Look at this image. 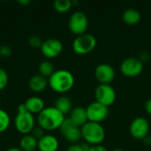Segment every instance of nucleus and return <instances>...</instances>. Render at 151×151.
<instances>
[{"label": "nucleus", "mask_w": 151, "mask_h": 151, "mask_svg": "<svg viewBox=\"0 0 151 151\" xmlns=\"http://www.w3.org/2000/svg\"><path fill=\"white\" fill-rule=\"evenodd\" d=\"M65 117L54 106L45 107L37 116L38 126L44 131H54L59 129Z\"/></svg>", "instance_id": "1"}, {"label": "nucleus", "mask_w": 151, "mask_h": 151, "mask_svg": "<svg viewBox=\"0 0 151 151\" xmlns=\"http://www.w3.org/2000/svg\"><path fill=\"white\" fill-rule=\"evenodd\" d=\"M75 83L73 74L65 69L56 70L52 75L48 79V85L50 88L59 94H64L70 91Z\"/></svg>", "instance_id": "2"}, {"label": "nucleus", "mask_w": 151, "mask_h": 151, "mask_svg": "<svg viewBox=\"0 0 151 151\" xmlns=\"http://www.w3.org/2000/svg\"><path fill=\"white\" fill-rule=\"evenodd\" d=\"M82 139L91 146L101 145L105 139V130L100 123L88 121L81 127Z\"/></svg>", "instance_id": "3"}, {"label": "nucleus", "mask_w": 151, "mask_h": 151, "mask_svg": "<svg viewBox=\"0 0 151 151\" xmlns=\"http://www.w3.org/2000/svg\"><path fill=\"white\" fill-rule=\"evenodd\" d=\"M35 121V117L25 107V105L19 104L18 106V112L14 119V126L16 130L23 135L31 134L34 129Z\"/></svg>", "instance_id": "4"}, {"label": "nucleus", "mask_w": 151, "mask_h": 151, "mask_svg": "<svg viewBox=\"0 0 151 151\" xmlns=\"http://www.w3.org/2000/svg\"><path fill=\"white\" fill-rule=\"evenodd\" d=\"M96 46V39L91 34H84L76 38L73 42V50L78 55H87L92 52Z\"/></svg>", "instance_id": "5"}, {"label": "nucleus", "mask_w": 151, "mask_h": 151, "mask_svg": "<svg viewBox=\"0 0 151 151\" xmlns=\"http://www.w3.org/2000/svg\"><path fill=\"white\" fill-rule=\"evenodd\" d=\"M68 26L73 35L77 36L84 35L88 27V18L83 12H74L69 18Z\"/></svg>", "instance_id": "6"}, {"label": "nucleus", "mask_w": 151, "mask_h": 151, "mask_svg": "<svg viewBox=\"0 0 151 151\" xmlns=\"http://www.w3.org/2000/svg\"><path fill=\"white\" fill-rule=\"evenodd\" d=\"M143 67L144 65L141 59L130 57L121 62L119 69L123 75L129 78H133L140 75L143 71Z\"/></svg>", "instance_id": "7"}, {"label": "nucleus", "mask_w": 151, "mask_h": 151, "mask_svg": "<svg viewBox=\"0 0 151 151\" xmlns=\"http://www.w3.org/2000/svg\"><path fill=\"white\" fill-rule=\"evenodd\" d=\"M116 91L110 84H100L96 88V101L109 107L116 101Z\"/></svg>", "instance_id": "8"}, {"label": "nucleus", "mask_w": 151, "mask_h": 151, "mask_svg": "<svg viewBox=\"0 0 151 151\" xmlns=\"http://www.w3.org/2000/svg\"><path fill=\"white\" fill-rule=\"evenodd\" d=\"M88 120L95 123H102L109 115V107L95 101L86 108Z\"/></svg>", "instance_id": "9"}, {"label": "nucleus", "mask_w": 151, "mask_h": 151, "mask_svg": "<svg viewBox=\"0 0 151 151\" xmlns=\"http://www.w3.org/2000/svg\"><path fill=\"white\" fill-rule=\"evenodd\" d=\"M150 123L147 119L143 117H137L130 124L129 132L132 137L136 140H143L148 136L150 132Z\"/></svg>", "instance_id": "10"}, {"label": "nucleus", "mask_w": 151, "mask_h": 151, "mask_svg": "<svg viewBox=\"0 0 151 151\" xmlns=\"http://www.w3.org/2000/svg\"><path fill=\"white\" fill-rule=\"evenodd\" d=\"M59 129L64 138L71 144L79 143L81 139H82L81 128L74 126L71 122L69 118H65Z\"/></svg>", "instance_id": "11"}, {"label": "nucleus", "mask_w": 151, "mask_h": 151, "mask_svg": "<svg viewBox=\"0 0 151 151\" xmlns=\"http://www.w3.org/2000/svg\"><path fill=\"white\" fill-rule=\"evenodd\" d=\"M42 54L47 58H55L63 51V43L56 38H50L42 42L40 48Z\"/></svg>", "instance_id": "12"}, {"label": "nucleus", "mask_w": 151, "mask_h": 151, "mask_svg": "<svg viewBox=\"0 0 151 151\" xmlns=\"http://www.w3.org/2000/svg\"><path fill=\"white\" fill-rule=\"evenodd\" d=\"M95 77L100 84H110L115 78V70L109 64H100L95 69Z\"/></svg>", "instance_id": "13"}, {"label": "nucleus", "mask_w": 151, "mask_h": 151, "mask_svg": "<svg viewBox=\"0 0 151 151\" xmlns=\"http://www.w3.org/2000/svg\"><path fill=\"white\" fill-rule=\"evenodd\" d=\"M59 148L58 140L51 134H45L38 140L37 150L39 151H58Z\"/></svg>", "instance_id": "14"}, {"label": "nucleus", "mask_w": 151, "mask_h": 151, "mask_svg": "<svg viewBox=\"0 0 151 151\" xmlns=\"http://www.w3.org/2000/svg\"><path fill=\"white\" fill-rule=\"evenodd\" d=\"M69 119L74 126L81 128L88 121L86 112V108H83L81 106H76L73 108V110L70 112Z\"/></svg>", "instance_id": "15"}, {"label": "nucleus", "mask_w": 151, "mask_h": 151, "mask_svg": "<svg viewBox=\"0 0 151 151\" xmlns=\"http://www.w3.org/2000/svg\"><path fill=\"white\" fill-rule=\"evenodd\" d=\"M23 104L25 105L26 109L33 115L39 114L45 108L44 101L39 96H31L27 98Z\"/></svg>", "instance_id": "16"}, {"label": "nucleus", "mask_w": 151, "mask_h": 151, "mask_svg": "<svg viewBox=\"0 0 151 151\" xmlns=\"http://www.w3.org/2000/svg\"><path fill=\"white\" fill-rule=\"evenodd\" d=\"M47 86H48V79L40 74L32 76L28 81L29 88L35 93L42 92L47 88Z\"/></svg>", "instance_id": "17"}, {"label": "nucleus", "mask_w": 151, "mask_h": 151, "mask_svg": "<svg viewBox=\"0 0 151 151\" xmlns=\"http://www.w3.org/2000/svg\"><path fill=\"white\" fill-rule=\"evenodd\" d=\"M38 140L32 134L23 135L19 141V149L23 151H35L37 149Z\"/></svg>", "instance_id": "18"}, {"label": "nucleus", "mask_w": 151, "mask_h": 151, "mask_svg": "<svg viewBox=\"0 0 151 151\" xmlns=\"http://www.w3.org/2000/svg\"><path fill=\"white\" fill-rule=\"evenodd\" d=\"M122 19L124 23L127 25H136L141 20V13L135 9H127L122 14Z\"/></svg>", "instance_id": "19"}, {"label": "nucleus", "mask_w": 151, "mask_h": 151, "mask_svg": "<svg viewBox=\"0 0 151 151\" xmlns=\"http://www.w3.org/2000/svg\"><path fill=\"white\" fill-rule=\"evenodd\" d=\"M54 107L56 109H58L64 115H66V114L70 113L71 111L73 110V103L69 97L63 96L58 97L56 100Z\"/></svg>", "instance_id": "20"}, {"label": "nucleus", "mask_w": 151, "mask_h": 151, "mask_svg": "<svg viewBox=\"0 0 151 151\" xmlns=\"http://www.w3.org/2000/svg\"><path fill=\"white\" fill-rule=\"evenodd\" d=\"M38 70H39V74L45 78H50L52 75V73L56 71L53 64L48 60L41 62L39 64Z\"/></svg>", "instance_id": "21"}, {"label": "nucleus", "mask_w": 151, "mask_h": 151, "mask_svg": "<svg viewBox=\"0 0 151 151\" xmlns=\"http://www.w3.org/2000/svg\"><path fill=\"white\" fill-rule=\"evenodd\" d=\"M72 6L73 2L71 0H56L53 4V7L58 12H66Z\"/></svg>", "instance_id": "22"}, {"label": "nucleus", "mask_w": 151, "mask_h": 151, "mask_svg": "<svg viewBox=\"0 0 151 151\" xmlns=\"http://www.w3.org/2000/svg\"><path fill=\"white\" fill-rule=\"evenodd\" d=\"M11 124V119L7 111L0 109V134L5 132Z\"/></svg>", "instance_id": "23"}, {"label": "nucleus", "mask_w": 151, "mask_h": 151, "mask_svg": "<svg viewBox=\"0 0 151 151\" xmlns=\"http://www.w3.org/2000/svg\"><path fill=\"white\" fill-rule=\"evenodd\" d=\"M90 146L88 143H76V144H71L66 151H88Z\"/></svg>", "instance_id": "24"}, {"label": "nucleus", "mask_w": 151, "mask_h": 151, "mask_svg": "<svg viewBox=\"0 0 151 151\" xmlns=\"http://www.w3.org/2000/svg\"><path fill=\"white\" fill-rule=\"evenodd\" d=\"M8 81H9V77L7 72L4 68L0 67V90H3L7 86Z\"/></svg>", "instance_id": "25"}, {"label": "nucleus", "mask_w": 151, "mask_h": 151, "mask_svg": "<svg viewBox=\"0 0 151 151\" xmlns=\"http://www.w3.org/2000/svg\"><path fill=\"white\" fill-rule=\"evenodd\" d=\"M28 43L32 48L37 49V48H41L42 44V41L41 40L40 37H38L37 35H33L29 38L28 40Z\"/></svg>", "instance_id": "26"}, {"label": "nucleus", "mask_w": 151, "mask_h": 151, "mask_svg": "<svg viewBox=\"0 0 151 151\" xmlns=\"http://www.w3.org/2000/svg\"><path fill=\"white\" fill-rule=\"evenodd\" d=\"M31 134L36 139V140H40L42 137H43L45 135V131L39 126L35 127L34 129L31 132Z\"/></svg>", "instance_id": "27"}, {"label": "nucleus", "mask_w": 151, "mask_h": 151, "mask_svg": "<svg viewBox=\"0 0 151 151\" xmlns=\"http://www.w3.org/2000/svg\"><path fill=\"white\" fill-rule=\"evenodd\" d=\"M12 54V50L9 46H2L0 48V56L3 58H9Z\"/></svg>", "instance_id": "28"}, {"label": "nucleus", "mask_w": 151, "mask_h": 151, "mask_svg": "<svg viewBox=\"0 0 151 151\" xmlns=\"http://www.w3.org/2000/svg\"><path fill=\"white\" fill-rule=\"evenodd\" d=\"M88 151H108V150L103 145H96V146H90Z\"/></svg>", "instance_id": "29"}, {"label": "nucleus", "mask_w": 151, "mask_h": 151, "mask_svg": "<svg viewBox=\"0 0 151 151\" xmlns=\"http://www.w3.org/2000/svg\"><path fill=\"white\" fill-rule=\"evenodd\" d=\"M145 110H146V112L151 116V98L148 99L146 104H145Z\"/></svg>", "instance_id": "30"}, {"label": "nucleus", "mask_w": 151, "mask_h": 151, "mask_svg": "<svg viewBox=\"0 0 151 151\" xmlns=\"http://www.w3.org/2000/svg\"><path fill=\"white\" fill-rule=\"evenodd\" d=\"M143 142H144V144H146V145H151V137H150L149 135H148L147 137H145V138L143 139Z\"/></svg>", "instance_id": "31"}, {"label": "nucleus", "mask_w": 151, "mask_h": 151, "mask_svg": "<svg viewBox=\"0 0 151 151\" xmlns=\"http://www.w3.org/2000/svg\"><path fill=\"white\" fill-rule=\"evenodd\" d=\"M6 151H23L21 150L19 148H16V147H12V148H9Z\"/></svg>", "instance_id": "32"}, {"label": "nucleus", "mask_w": 151, "mask_h": 151, "mask_svg": "<svg viewBox=\"0 0 151 151\" xmlns=\"http://www.w3.org/2000/svg\"><path fill=\"white\" fill-rule=\"evenodd\" d=\"M18 2H19V4H28L30 3L29 0H20V1H18Z\"/></svg>", "instance_id": "33"}, {"label": "nucleus", "mask_w": 151, "mask_h": 151, "mask_svg": "<svg viewBox=\"0 0 151 151\" xmlns=\"http://www.w3.org/2000/svg\"><path fill=\"white\" fill-rule=\"evenodd\" d=\"M112 151H124L123 150H121V149H116V150H113Z\"/></svg>", "instance_id": "34"}, {"label": "nucleus", "mask_w": 151, "mask_h": 151, "mask_svg": "<svg viewBox=\"0 0 151 151\" xmlns=\"http://www.w3.org/2000/svg\"><path fill=\"white\" fill-rule=\"evenodd\" d=\"M0 104H1V97H0Z\"/></svg>", "instance_id": "35"}, {"label": "nucleus", "mask_w": 151, "mask_h": 151, "mask_svg": "<svg viewBox=\"0 0 151 151\" xmlns=\"http://www.w3.org/2000/svg\"><path fill=\"white\" fill-rule=\"evenodd\" d=\"M150 81H151V74H150Z\"/></svg>", "instance_id": "36"}, {"label": "nucleus", "mask_w": 151, "mask_h": 151, "mask_svg": "<svg viewBox=\"0 0 151 151\" xmlns=\"http://www.w3.org/2000/svg\"><path fill=\"white\" fill-rule=\"evenodd\" d=\"M0 142H1V139H0Z\"/></svg>", "instance_id": "37"}, {"label": "nucleus", "mask_w": 151, "mask_h": 151, "mask_svg": "<svg viewBox=\"0 0 151 151\" xmlns=\"http://www.w3.org/2000/svg\"><path fill=\"white\" fill-rule=\"evenodd\" d=\"M0 48H1V46H0Z\"/></svg>", "instance_id": "38"}]
</instances>
